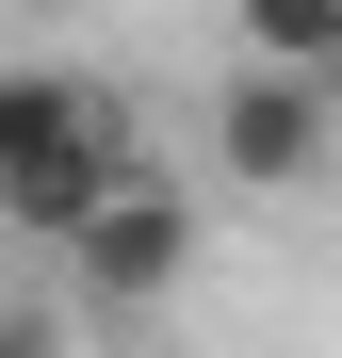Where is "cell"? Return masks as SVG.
Returning <instances> with one entry per match:
<instances>
[{
    "label": "cell",
    "mask_w": 342,
    "mask_h": 358,
    "mask_svg": "<svg viewBox=\"0 0 342 358\" xmlns=\"http://www.w3.org/2000/svg\"><path fill=\"white\" fill-rule=\"evenodd\" d=\"M342 49V0H245V66H326Z\"/></svg>",
    "instance_id": "obj_4"
},
{
    "label": "cell",
    "mask_w": 342,
    "mask_h": 358,
    "mask_svg": "<svg viewBox=\"0 0 342 358\" xmlns=\"http://www.w3.org/2000/svg\"><path fill=\"white\" fill-rule=\"evenodd\" d=\"M342 163V98L310 66H245L212 98V179H245V196H310V179Z\"/></svg>",
    "instance_id": "obj_2"
},
{
    "label": "cell",
    "mask_w": 342,
    "mask_h": 358,
    "mask_svg": "<svg viewBox=\"0 0 342 358\" xmlns=\"http://www.w3.org/2000/svg\"><path fill=\"white\" fill-rule=\"evenodd\" d=\"M82 277V310H163V293L196 277V196L180 179H131L114 212H82V245H49Z\"/></svg>",
    "instance_id": "obj_3"
},
{
    "label": "cell",
    "mask_w": 342,
    "mask_h": 358,
    "mask_svg": "<svg viewBox=\"0 0 342 358\" xmlns=\"http://www.w3.org/2000/svg\"><path fill=\"white\" fill-rule=\"evenodd\" d=\"M131 179H147V147H131V114L98 82H66V66L0 82V212H17L33 245H82V212H114Z\"/></svg>",
    "instance_id": "obj_1"
},
{
    "label": "cell",
    "mask_w": 342,
    "mask_h": 358,
    "mask_svg": "<svg viewBox=\"0 0 342 358\" xmlns=\"http://www.w3.org/2000/svg\"><path fill=\"white\" fill-rule=\"evenodd\" d=\"M310 82H326V98H342V49H326V66H310Z\"/></svg>",
    "instance_id": "obj_5"
}]
</instances>
